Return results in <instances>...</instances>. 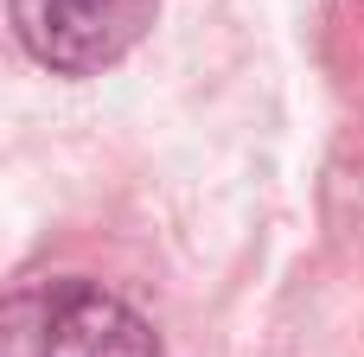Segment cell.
I'll return each mask as SVG.
<instances>
[{
    "label": "cell",
    "mask_w": 364,
    "mask_h": 357,
    "mask_svg": "<svg viewBox=\"0 0 364 357\" xmlns=\"http://www.w3.org/2000/svg\"><path fill=\"white\" fill-rule=\"evenodd\" d=\"M6 357H160V339L90 281H38L6 300Z\"/></svg>",
    "instance_id": "cell-1"
},
{
    "label": "cell",
    "mask_w": 364,
    "mask_h": 357,
    "mask_svg": "<svg viewBox=\"0 0 364 357\" xmlns=\"http://www.w3.org/2000/svg\"><path fill=\"white\" fill-rule=\"evenodd\" d=\"M6 13H13L19 45L45 70L90 77L147 38L160 0H6Z\"/></svg>",
    "instance_id": "cell-2"
}]
</instances>
